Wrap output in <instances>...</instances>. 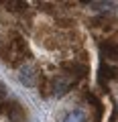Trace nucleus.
<instances>
[{
  "instance_id": "obj_5",
  "label": "nucleus",
  "mask_w": 118,
  "mask_h": 122,
  "mask_svg": "<svg viewBox=\"0 0 118 122\" xmlns=\"http://www.w3.org/2000/svg\"><path fill=\"white\" fill-rule=\"evenodd\" d=\"M63 122H87V114L83 112V110H71V112L63 118Z\"/></svg>"
},
{
  "instance_id": "obj_8",
  "label": "nucleus",
  "mask_w": 118,
  "mask_h": 122,
  "mask_svg": "<svg viewBox=\"0 0 118 122\" xmlns=\"http://www.w3.org/2000/svg\"><path fill=\"white\" fill-rule=\"evenodd\" d=\"M90 6H94V10H110V6H112V2H90Z\"/></svg>"
},
{
  "instance_id": "obj_10",
  "label": "nucleus",
  "mask_w": 118,
  "mask_h": 122,
  "mask_svg": "<svg viewBox=\"0 0 118 122\" xmlns=\"http://www.w3.org/2000/svg\"><path fill=\"white\" fill-rule=\"evenodd\" d=\"M4 98H6V86L0 83V100H4Z\"/></svg>"
},
{
  "instance_id": "obj_6",
  "label": "nucleus",
  "mask_w": 118,
  "mask_h": 122,
  "mask_svg": "<svg viewBox=\"0 0 118 122\" xmlns=\"http://www.w3.org/2000/svg\"><path fill=\"white\" fill-rule=\"evenodd\" d=\"M65 69L69 71L71 75H77V77H82V75L87 73V65H83V63H67Z\"/></svg>"
},
{
  "instance_id": "obj_2",
  "label": "nucleus",
  "mask_w": 118,
  "mask_h": 122,
  "mask_svg": "<svg viewBox=\"0 0 118 122\" xmlns=\"http://www.w3.org/2000/svg\"><path fill=\"white\" fill-rule=\"evenodd\" d=\"M71 86H73V79L69 75H55L51 81V92L55 96H63L71 90Z\"/></svg>"
},
{
  "instance_id": "obj_4",
  "label": "nucleus",
  "mask_w": 118,
  "mask_h": 122,
  "mask_svg": "<svg viewBox=\"0 0 118 122\" xmlns=\"http://www.w3.org/2000/svg\"><path fill=\"white\" fill-rule=\"evenodd\" d=\"M100 53H102V57H104L106 61H118V49H116V45H112V43H104L100 47Z\"/></svg>"
},
{
  "instance_id": "obj_9",
  "label": "nucleus",
  "mask_w": 118,
  "mask_h": 122,
  "mask_svg": "<svg viewBox=\"0 0 118 122\" xmlns=\"http://www.w3.org/2000/svg\"><path fill=\"white\" fill-rule=\"evenodd\" d=\"M4 6H8V10H25L26 8V4L25 2H4Z\"/></svg>"
},
{
  "instance_id": "obj_7",
  "label": "nucleus",
  "mask_w": 118,
  "mask_h": 122,
  "mask_svg": "<svg viewBox=\"0 0 118 122\" xmlns=\"http://www.w3.org/2000/svg\"><path fill=\"white\" fill-rule=\"evenodd\" d=\"M116 73H118V71L114 69V67H110L108 63H102V67H100V81L102 83L108 81L110 77H116Z\"/></svg>"
},
{
  "instance_id": "obj_3",
  "label": "nucleus",
  "mask_w": 118,
  "mask_h": 122,
  "mask_svg": "<svg viewBox=\"0 0 118 122\" xmlns=\"http://www.w3.org/2000/svg\"><path fill=\"white\" fill-rule=\"evenodd\" d=\"M18 79L29 87L37 86V81H39V69L35 65H22L21 71H18Z\"/></svg>"
},
{
  "instance_id": "obj_1",
  "label": "nucleus",
  "mask_w": 118,
  "mask_h": 122,
  "mask_svg": "<svg viewBox=\"0 0 118 122\" xmlns=\"http://www.w3.org/2000/svg\"><path fill=\"white\" fill-rule=\"evenodd\" d=\"M2 59L4 61H8L10 65H18L25 57L22 55H29V51H26V45H25V41L22 39H14V41H10L8 43V47L2 51Z\"/></svg>"
}]
</instances>
